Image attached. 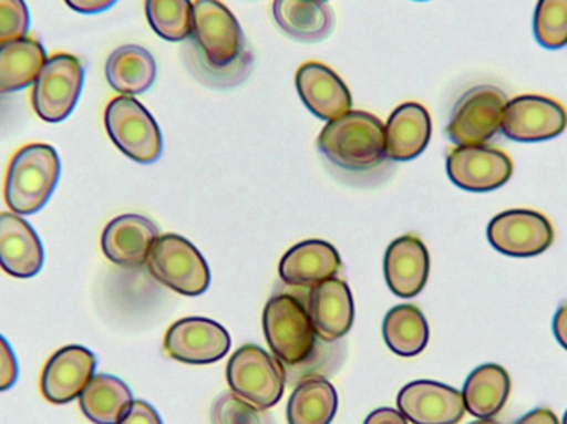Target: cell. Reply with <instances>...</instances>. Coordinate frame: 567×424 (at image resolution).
<instances>
[{"instance_id": "cell-1", "label": "cell", "mask_w": 567, "mask_h": 424, "mask_svg": "<svg viewBox=\"0 0 567 424\" xmlns=\"http://www.w3.org/2000/svg\"><path fill=\"white\" fill-rule=\"evenodd\" d=\"M193 49L199 63L221 80H241L252 55L235 13L219 0H196Z\"/></svg>"}, {"instance_id": "cell-2", "label": "cell", "mask_w": 567, "mask_h": 424, "mask_svg": "<svg viewBox=\"0 0 567 424\" xmlns=\"http://www.w3.org/2000/svg\"><path fill=\"white\" fill-rule=\"evenodd\" d=\"M317 146L339 168L369 172L386 159L385 126L372 113L350 110L323 126Z\"/></svg>"}, {"instance_id": "cell-3", "label": "cell", "mask_w": 567, "mask_h": 424, "mask_svg": "<svg viewBox=\"0 0 567 424\" xmlns=\"http://www.w3.org/2000/svg\"><path fill=\"white\" fill-rule=\"evenodd\" d=\"M60 169L53 146L33 143L20 148L10 162L3 186L10 211L19 216L39 213L59 185Z\"/></svg>"}, {"instance_id": "cell-4", "label": "cell", "mask_w": 567, "mask_h": 424, "mask_svg": "<svg viewBox=\"0 0 567 424\" xmlns=\"http://www.w3.org/2000/svg\"><path fill=\"white\" fill-rule=\"evenodd\" d=\"M146 266L159 283L182 296H202L212 282L205 257L178 234L159 236L150 250Z\"/></svg>"}, {"instance_id": "cell-5", "label": "cell", "mask_w": 567, "mask_h": 424, "mask_svg": "<svg viewBox=\"0 0 567 424\" xmlns=\"http://www.w3.org/2000/svg\"><path fill=\"white\" fill-rule=\"evenodd\" d=\"M105 126L116 148L133 162L152 165L163 153V138L152 113L132 96H116L105 110Z\"/></svg>"}, {"instance_id": "cell-6", "label": "cell", "mask_w": 567, "mask_h": 424, "mask_svg": "<svg viewBox=\"0 0 567 424\" xmlns=\"http://www.w3.org/2000/svg\"><path fill=\"white\" fill-rule=\"evenodd\" d=\"M508 102L498 86H473L453 106L446 135L456 146L486 145L502 130Z\"/></svg>"}, {"instance_id": "cell-7", "label": "cell", "mask_w": 567, "mask_h": 424, "mask_svg": "<svg viewBox=\"0 0 567 424\" xmlns=\"http://www.w3.org/2000/svg\"><path fill=\"white\" fill-rule=\"evenodd\" d=\"M266 340L279 362L297 365L312 355L316 330L309 313L296 297H272L262 316Z\"/></svg>"}, {"instance_id": "cell-8", "label": "cell", "mask_w": 567, "mask_h": 424, "mask_svg": "<svg viewBox=\"0 0 567 424\" xmlns=\"http://www.w3.org/2000/svg\"><path fill=\"white\" fill-rule=\"evenodd\" d=\"M228 383L233 393L256 410H269L281 402L286 376L276 362L258 345H245L228 363Z\"/></svg>"}, {"instance_id": "cell-9", "label": "cell", "mask_w": 567, "mask_h": 424, "mask_svg": "<svg viewBox=\"0 0 567 424\" xmlns=\"http://www.w3.org/2000/svg\"><path fill=\"white\" fill-rule=\"evenodd\" d=\"M82 62L70 53H55L47 59L42 72L33 83L32 106L45 123L69 118L79 103L83 89Z\"/></svg>"}, {"instance_id": "cell-10", "label": "cell", "mask_w": 567, "mask_h": 424, "mask_svg": "<svg viewBox=\"0 0 567 424\" xmlns=\"http://www.w3.org/2000/svg\"><path fill=\"white\" fill-rule=\"evenodd\" d=\"M446 173L453 185L465 192H495L512 179L513 162L493 146H456L446 158Z\"/></svg>"}, {"instance_id": "cell-11", "label": "cell", "mask_w": 567, "mask_h": 424, "mask_svg": "<svg viewBox=\"0 0 567 424\" xmlns=\"http://www.w3.org/2000/svg\"><path fill=\"white\" fill-rule=\"evenodd\" d=\"M567 126V112L556 100L539 95H522L508 102L503 115V135L513 142H548L561 135Z\"/></svg>"}, {"instance_id": "cell-12", "label": "cell", "mask_w": 567, "mask_h": 424, "mask_svg": "<svg viewBox=\"0 0 567 424\" xmlns=\"http://www.w3.org/2000/svg\"><path fill=\"white\" fill-rule=\"evenodd\" d=\"M488 240L505 256L533 257L553 246L555 229L542 213L512 209L493 217L488 226Z\"/></svg>"}, {"instance_id": "cell-13", "label": "cell", "mask_w": 567, "mask_h": 424, "mask_svg": "<svg viewBox=\"0 0 567 424\" xmlns=\"http://www.w3.org/2000/svg\"><path fill=\"white\" fill-rule=\"evenodd\" d=\"M231 349L225 327L203 317H188L169 327L165 350L176 362L208 365L218 362Z\"/></svg>"}, {"instance_id": "cell-14", "label": "cell", "mask_w": 567, "mask_h": 424, "mask_svg": "<svg viewBox=\"0 0 567 424\" xmlns=\"http://www.w3.org/2000/svg\"><path fill=\"white\" fill-rule=\"evenodd\" d=\"M396 405L413 424H458L466 412L458 390L429 380L403 386Z\"/></svg>"}, {"instance_id": "cell-15", "label": "cell", "mask_w": 567, "mask_h": 424, "mask_svg": "<svg viewBox=\"0 0 567 424\" xmlns=\"http://www.w3.org/2000/svg\"><path fill=\"white\" fill-rule=\"evenodd\" d=\"M96 359L85 347L60 349L43 369L40 389L43 399L53 405H65L80 399L95 375Z\"/></svg>"}, {"instance_id": "cell-16", "label": "cell", "mask_w": 567, "mask_h": 424, "mask_svg": "<svg viewBox=\"0 0 567 424\" xmlns=\"http://www.w3.org/2000/svg\"><path fill=\"white\" fill-rule=\"evenodd\" d=\"M297 92L317 118L332 122L352 108V95L343 80L323 63H303L296 75Z\"/></svg>"}, {"instance_id": "cell-17", "label": "cell", "mask_w": 567, "mask_h": 424, "mask_svg": "<svg viewBox=\"0 0 567 424\" xmlns=\"http://www.w3.org/2000/svg\"><path fill=\"white\" fill-rule=\"evenodd\" d=\"M158 237V227L148 217L123 214L115 217L103 230V254L116 266H145L150 250Z\"/></svg>"}, {"instance_id": "cell-18", "label": "cell", "mask_w": 567, "mask_h": 424, "mask_svg": "<svg viewBox=\"0 0 567 424\" xmlns=\"http://www.w3.org/2000/svg\"><path fill=\"white\" fill-rule=\"evenodd\" d=\"M39 234L16 213H0V267L17 279H32L43 267Z\"/></svg>"}, {"instance_id": "cell-19", "label": "cell", "mask_w": 567, "mask_h": 424, "mask_svg": "<svg viewBox=\"0 0 567 424\" xmlns=\"http://www.w3.org/2000/svg\"><path fill=\"white\" fill-rule=\"evenodd\" d=\"M383 269L390 290L403 299H412L422 292L429 280V249L419 237H399L386 249Z\"/></svg>"}, {"instance_id": "cell-20", "label": "cell", "mask_w": 567, "mask_h": 424, "mask_svg": "<svg viewBox=\"0 0 567 424\" xmlns=\"http://www.w3.org/2000/svg\"><path fill=\"white\" fill-rule=\"evenodd\" d=\"M309 316L313 330L326 342H336L353 325V299L349 286L332 277L312 287L309 296Z\"/></svg>"}, {"instance_id": "cell-21", "label": "cell", "mask_w": 567, "mask_h": 424, "mask_svg": "<svg viewBox=\"0 0 567 424\" xmlns=\"http://www.w3.org/2000/svg\"><path fill=\"white\" fill-rule=\"evenodd\" d=\"M342 260L332 244L310 239L297 244L284 254L279 273L287 286L312 287L332 279L339 272Z\"/></svg>"}, {"instance_id": "cell-22", "label": "cell", "mask_w": 567, "mask_h": 424, "mask_svg": "<svg viewBox=\"0 0 567 424\" xmlns=\"http://www.w3.org/2000/svg\"><path fill=\"white\" fill-rule=\"evenodd\" d=\"M432 138V118L420 103H403L385 126V153L392 162H410L422 155Z\"/></svg>"}, {"instance_id": "cell-23", "label": "cell", "mask_w": 567, "mask_h": 424, "mask_svg": "<svg viewBox=\"0 0 567 424\" xmlns=\"http://www.w3.org/2000/svg\"><path fill=\"white\" fill-rule=\"evenodd\" d=\"M512 392V379L503 366L486 363L478 366L463 386L466 412L480 420L493 418L505 409Z\"/></svg>"}, {"instance_id": "cell-24", "label": "cell", "mask_w": 567, "mask_h": 424, "mask_svg": "<svg viewBox=\"0 0 567 424\" xmlns=\"http://www.w3.org/2000/svg\"><path fill=\"white\" fill-rule=\"evenodd\" d=\"M272 15L287 35L319 42L333 27L332 9L320 0H275Z\"/></svg>"}, {"instance_id": "cell-25", "label": "cell", "mask_w": 567, "mask_h": 424, "mask_svg": "<svg viewBox=\"0 0 567 424\" xmlns=\"http://www.w3.org/2000/svg\"><path fill=\"white\" fill-rule=\"evenodd\" d=\"M45 62L47 52L39 40L23 37L0 45V95L33 85Z\"/></svg>"}, {"instance_id": "cell-26", "label": "cell", "mask_w": 567, "mask_h": 424, "mask_svg": "<svg viewBox=\"0 0 567 424\" xmlns=\"http://www.w3.org/2000/svg\"><path fill=\"white\" fill-rule=\"evenodd\" d=\"M106 80L122 96L142 95L156 79V62L148 50L140 45H123L106 60Z\"/></svg>"}, {"instance_id": "cell-27", "label": "cell", "mask_w": 567, "mask_h": 424, "mask_svg": "<svg viewBox=\"0 0 567 424\" xmlns=\"http://www.w3.org/2000/svg\"><path fill=\"white\" fill-rule=\"evenodd\" d=\"M83 415L95 424H118L133 403L132 390L112 375H93L80 395Z\"/></svg>"}, {"instance_id": "cell-28", "label": "cell", "mask_w": 567, "mask_h": 424, "mask_svg": "<svg viewBox=\"0 0 567 424\" xmlns=\"http://www.w3.org/2000/svg\"><path fill=\"white\" fill-rule=\"evenodd\" d=\"M339 409L336 389L323 379H309L297 385L287 403L289 424H330Z\"/></svg>"}, {"instance_id": "cell-29", "label": "cell", "mask_w": 567, "mask_h": 424, "mask_svg": "<svg viewBox=\"0 0 567 424\" xmlns=\"http://www.w3.org/2000/svg\"><path fill=\"white\" fill-rule=\"evenodd\" d=\"M383 339L393 353L415 356L429 345L430 329L419 307L396 306L383 320Z\"/></svg>"}, {"instance_id": "cell-30", "label": "cell", "mask_w": 567, "mask_h": 424, "mask_svg": "<svg viewBox=\"0 0 567 424\" xmlns=\"http://www.w3.org/2000/svg\"><path fill=\"white\" fill-rule=\"evenodd\" d=\"M146 19L152 29L168 42H185L192 37L195 3L192 0H146Z\"/></svg>"}, {"instance_id": "cell-31", "label": "cell", "mask_w": 567, "mask_h": 424, "mask_svg": "<svg viewBox=\"0 0 567 424\" xmlns=\"http://www.w3.org/2000/svg\"><path fill=\"white\" fill-rule=\"evenodd\" d=\"M533 27L536 40L545 49L567 45V0H539Z\"/></svg>"}, {"instance_id": "cell-32", "label": "cell", "mask_w": 567, "mask_h": 424, "mask_svg": "<svg viewBox=\"0 0 567 424\" xmlns=\"http://www.w3.org/2000/svg\"><path fill=\"white\" fill-rule=\"evenodd\" d=\"M30 13L25 0H0V45L29 33Z\"/></svg>"}, {"instance_id": "cell-33", "label": "cell", "mask_w": 567, "mask_h": 424, "mask_svg": "<svg viewBox=\"0 0 567 424\" xmlns=\"http://www.w3.org/2000/svg\"><path fill=\"white\" fill-rule=\"evenodd\" d=\"M19 379V363L16 353L6 339L0 335V392H7Z\"/></svg>"}, {"instance_id": "cell-34", "label": "cell", "mask_w": 567, "mask_h": 424, "mask_svg": "<svg viewBox=\"0 0 567 424\" xmlns=\"http://www.w3.org/2000/svg\"><path fill=\"white\" fill-rule=\"evenodd\" d=\"M118 424H163L156 410L148 403L133 400L130 405L128 412L123 416L122 422Z\"/></svg>"}, {"instance_id": "cell-35", "label": "cell", "mask_w": 567, "mask_h": 424, "mask_svg": "<svg viewBox=\"0 0 567 424\" xmlns=\"http://www.w3.org/2000/svg\"><path fill=\"white\" fill-rule=\"evenodd\" d=\"M70 9L79 13H100L109 10L110 7L115 6L116 0H65Z\"/></svg>"}, {"instance_id": "cell-36", "label": "cell", "mask_w": 567, "mask_h": 424, "mask_svg": "<svg viewBox=\"0 0 567 424\" xmlns=\"http://www.w3.org/2000/svg\"><path fill=\"white\" fill-rule=\"evenodd\" d=\"M363 424H409L405 416L392 409H380L370 413Z\"/></svg>"}, {"instance_id": "cell-37", "label": "cell", "mask_w": 567, "mask_h": 424, "mask_svg": "<svg viewBox=\"0 0 567 424\" xmlns=\"http://www.w3.org/2000/svg\"><path fill=\"white\" fill-rule=\"evenodd\" d=\"M553 330H555V337L559 345L567 350V302L563 303L556 312L555 320H553Z\"/></svg>"}, {"instance_id": "cell-38", "label": "cell", "mask_w": 567, "mask_h": 424, "mask_svg": "<svg viewBox=\"0 0 567 424\" xmlns=\"http://www.w3.org/2000/svg\"><path fill=\"white\" fill-rule=\"evenodd\" d=\"M516 424H559V420L551 410L538 409L523 416Z\"/></svg>"}, {"instance_id": "cell-39", "label": "cell", "mask_w": 567, "mask_h": 424, "mask_svg": "<svg viewBox=\"0 0 567 424\" xmlns=\"http://www.w3.org/2000/svg\"><path fill=\"white\" fill-rule=\"evenodd\" d=\"M470 424H498V423L493 422L492 418H488V420H480V422L470 423Z\"/></svg>"}, {"instance_id": "cell-40", "label": "cell", "mask_w": 567, "mask_h": 424, "mask_svg": "<svg viewBox=\"0 0 567 424\" xmlns=\"http://www.w3.org/2000/svg\"><path fill=\"white\" fill-rule=\"evenodd\" d=\"M563 424H567V412H566V415H565V420H563Z\"/></svg>"}, {"instance_id": "cell-41", "label": "cell", "mask_w": 567, "mask_h": 424, "mask_svg": "<svg viewBox=\"0 0 567 424\" xmlns=\"http://www.w3.org/2000/svg\"><path fill=\"white\" fill-rule=\"evenodd\" d=\"M320 2H327V0H320Z\"/></svg>"}, {"instance_id": "cell-42", "label": "cell", "mask_w": 567, "mask_h": 424, "mask_svg": "<svg viewBox=\"0 0 567 424\" xmlns=\"http://www.w3.org/2000/svg\"><path fill=\"white\" fill-rule=\"evenodd\" d=\"M419 2H423V0H419Z\"/></svg>"}]
</instances>
